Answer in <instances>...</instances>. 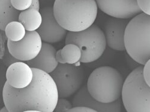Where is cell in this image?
<instances>
[{
	"mask_svg": "<svg viewBox=\"0 0 150 112\" xmlns=\"http://www.w3.org/2000/svg\"><path fill=\"white\" fill-rule=\"evenodd\" d=\"M34 76L26 88L15 89L6 82L3 90L4 106L9 112H53L59 95L50 74L32 68Z\"/></svg>",
	"mask_w": 150,
	"mask_h": 112,
	"instance_id": "1",
	"label": "cell"
},
{
	"mask_svg": "<svg viewBox=\"0 0 150 112\" xmlns=\"http://www.w3.org/2000/svg\"><path fill=\"white\" fill-rule=\"evenodd\" d=\"M55 18L69 32H79L94 24L98 13L96 0H55Z\"/></svg>",
	"mask_w": 150,
	"mask_h": 112,
	"instance_id": "2",
	"label": "cell"
},
{
	"mask_svg": "<svg viewBox=\"0 0 150 112\" xmlns=\"http://www.w3.org/2000/svg\"><path fill=\"white\" fill-rule=\"evenodd\" d=\"M124 79L115 68L104 66L95 69L87 82V88L90 95L99 102L110 103L122 95Z\"/></svg>",
	"mask_w": 150,
	"mask_h": 112,
	"instance_id": "3",
	"label": "cell"
},
{
	"mask_svg": "<svg viewBox=\"0 0 150 112\" xmlns=\"http://www.w3.org/2000/svg\"><path fill=\"white\" fill-rule=\"evenodd\" d=\"M125 47L128 55L138 64L144 66L150 59V16L141 13L129 20Z\"/></svg>",
	"mask_w": 150,
	"mask_h": 112,
	"instance_id": "4",
	"label": "cell"
},
{
	"mask_svg": "<svg viewBox=\"0 0 150 112\" xmlns=\"http://www.w3.org/2000/svg\"><path fill=\"white\" fill-rule=\"evenodd\" d=\"M122 101L128 112H150V87L143 77V67L134 69L125 80Z\"/></svg>",
	"mask_w": 150,
	"mask_h": 112,
	"instance_id": "5",
	"label": "cell"
},
{
	"mask_svg": "<svg viewBox=\"0 0 150 112\" xmlns=\"http://www.w3.org/2000/svg\"><path fill=\"white\" fill-rule=\"evenodd\" d=\"M66 44H74L81 49L82 63H91L103 54L106 47L104 32L96 25L79 32H69L66 37Z\"/></svg>",
	"mask_w": 150,
	"mask_h": 112,
	"instance_id": "6",
	"label": "cell"
},
{
	"mask_svg": "<svg viewBox=\"0 0 150 112\" xmlns=\"http://www.w3.org/2000/svg\"><path fill=\"white\" fill-rule=\"evenodd\" d=\"M50 75L57 85L59 98H64L77 92L85 78L84 70L80 64H59Z\"/></svg>",
	"mask_w": 150,
	"mask_h": 112,
	"instance_id": "7",
	"label": "cell"
},
{
	"mask_svg": "<svg viewBox=\"0 0 150 112\" xmlns=\"http://www.w3.org/2000/svg\"><path fill=\"white\" fill-rule=\"evenodd\" d=\"M42 40L37 31H27L21 40L16 42L7 40L9 54L19 61L27 62L35 58L41 51Z\"/></svg>",
	"mask_w": 150,
	"mask_h": 112,
	"instance_id": "8",
	"label": "cell"
},
{
	"mask_svg": "<svg viewBox=\"0 0 150 112\" xmlns=\"http://www.w3.org/2000/svg\"><path fill=\"white\" fill-rule=\"evenodd\" d=\"M42 16V22L37 30L42 41L48 43H56L63 40L67 34L56 20L53 8L46 7L40 10Z\"/></svg>",
	"mask_w": 150,
	"mask_h": 112,
	"instance_id": "9",
	"label": "cell"
},
{
	"mask_svg": "<svg viewBox=\"0 0 150 112\" xmlns=\"http://www.w3.org/2000/svg\"><path fill=\"white\" fill-rule=\"evenodd\" d=\"M98 8L106 15L129 19L142 13L137 0H96Z\"/></svg>",
	"mask_w": 150,
	"mask_h": 112,
	"instance_id": "10",
	"label": "cell"
},
{
	"mask_svg": "<svg viewBox=\"0 0 150 112\" xmlns=\"http://www.w3.org/2000/svg\"><path fill=\"white\" fill-rule=\"evenodd\" d=\"M129 22L128 19L112 17L106 21L104 33L106 43L110 49L117 51H126L125 32Z\"/></svg>",
	"mask_w": 150,
	"mask_h": 112,
	"instance_id": "11",
	"label": "cell"
},
{
	"mask_svg": "<svg viewBox=\"0 0 150 112\" xmlns=\"http://www.w3.org/2000/svg\"><path fill=\"white\" fill-rule=\"evenodd\" d=\"M73 106H86L94 109L97 112H121V103L120 99L110 103H103L95 99L89 93L86 86L77 92L73 99Z\"/></svg>",
	"mask_w": 150,
	"mask_h": 112,
	"instance_id": "12",
	"label": "cell"
},
{
	"mask_svg": "<svg viewBox=\"0 0 150 112\" xmlns=\"http://www.w3.org/2000/svg\"><path fill=\"white\" fill-rule=\"evenodd\" d=\"M33 76L32 68L23 61L11 64L6 71L7 83L15 89L26 88L32 82Z\"/></svg>",
	"mask_w": 150,
	"mask_h": 112,
	"instance_id": "13",
	"label": "cell"
},
{
	"mask_svg": "<svg viewBox=\"0 0 150 112\" xmlns=\"http://www.w3.org/2000/svg\"><path fill=\"white\" fill-rule=\"evenodd\" d=\"M56 49L52 45L44 42L38 55L33 59L27 61V63L31 68L40 69L50 74L59 64L56 59Z\"/></svg>",
	"mask_w": 150,
	"mask_h": 112,
	"instance_id": "14",
	"label": "cell"
},
{
	"mask_svg": "<svg viewBox=\"0 0 150 112\" xmlns=\"http://www.w3.org/2000/svg\"><path fill=\"white\" fill-rule=\"evenodd\" d=\"M19 21L22 23L27 31H37L40 27L42 16L40 10L30 8L21 12Z\"/></svg>",
	"mask_w": 150,
	"mask_h": 112,
	"instance_id": "15",
	"label": "cell"
},
{
	"mask_svg": "<svg viewBox=\"0 0 150 112\" xmlns=\"http://www.w3.org/2000/svg\"><path fill=\"white\" fill-rule=\"evenodd\" d=\"M20 12L11 4V0H0V30L4 31L7 25L12 21H19Z\"/></svg>",
	"mask_w": 150,
	"mask_h": 112,
	"instance_id": "16",
	"label": "cell"
},
{
	"mask_svg": "<svg viewBox=\"0 0 150 112\" xmlns=\"http://www.w3.org/2000/svg\"><path fill=\"white\" fill-rule=\"evenodd\" d=\"M61 55L64 64H79L82 56L80 48L76 44H67L60 49Z\"/></svg>",
	"mask_w": 150,
	"mask_h": 112,
	"instance_id": "17",
	"label": "cell"
},
{
	"mask_svg": "<svg viewBox=\"0 0 150 112\" xmlns=\"http://www.w3.org/2000/svg\"><path fill=\"white\" fill-rule=\"evenodd\" d=\"M5 34L7 40L11 42H19L21 40L26 34V30L19 21H12L9 22L5 28Z\"/></svg>",
	"mask_w": 150,
	"mask_h": 112,
	"instance_id": "18",
	"label": "cell"
},
{
	"mask_svg": "<svg viewBox=\"0 0 150 112\" xmlns=\"http://www.w3.org/2000/svg\"><path fill=\"white\" fill-rule=\"evenodd\" d=\"M11 4L20 13L30 8L40 10L39 0H11Z\"/></svg>",
	"mask_w": 150,
	"mask_h": 112,
	"instance_id": "19",
	"label": "cell"
},
{
	"mask_svg": "<svg viewBox=\"0 0 150 112\" xmlns=\"http://www.w3.org/2000/svg\"><path fill=\"white\" fill-rule=\"evenodd\" d=\"M73 107V104L64 98H59L56 107L55 108V112H69V111Z\"/></svg>",
	"mask_w": 150,
	"mask_h": 112,
	"instance_id": "20",
	"label": "cell"
},
{
	"mask_svg": "<svg viewBox=\"0 0 150 112\" xmlns=\"http://www.w3.org/2000/svg\"><path fill=\"white\" fill-rule=\"evenodd\" d=\"M137 3L142 13L150 16V0H137Z\"/></svg>",
	"mask_w": 150,
	"mask_h": 112,
	"instance_id": "21",
	"label": "cell"
},
{
	"mask_svg": "<svg viewBox=\"0 0 150 112\" xmlns=\"http://www.w3.org/2000/svg\"><path fill=\"white\" fill-rule=\"evenodd\" d=\"M143 67V77L146 83L150 87V59L147 61Z\"/></svg>",
	"mask_w": 150,
	"mask_h": 112,
	"instance_id": "22",
	"label": "cell"
},
{
	"mask_svg": "<svg viewBox=\"0 0 150 112\" xmlns=\"http://www.w3.org/2000/svg\"><path fill=\"white\" fill-rule=\"evenodd\" d=\"M69 112H97L94 109L86 106H74Z\"/></svg>",
	"mask_w": 150,
	"mask_h": 112,
	"instance_id": "23",
	"label": "cell"
},
{
	"mask_svg": "<svg viewBox=\"0 0 150 112\" xmlns=\"http://www.w3.org/2000/svg\"><path fill=\"white\" fill-rule=\"evenodd\" d=\"M1 31H3L0 30V61H1V59L3 58L4 52V40L3 39Z\"/></svg>",
	"mask_w": 150,
	"mask_h": 112,
	"instance_id": "24",
	"label": "cell"
},
{
	"mask_svg": "<svg viewBox=\"0 0 150 112\" xmlns=\"http://www.w3.org/2000/svg\"><path fill=\"white\" fill-rule=\"evenodd\" d=\"M0 112H9V110L7 108V107L5 106L1 109H0Z\"/></svg>",
	"mask_w": 150,
	"mask_h": 112,
	"instance_id": "25",
	"label": "cell"
}]
</instances>
